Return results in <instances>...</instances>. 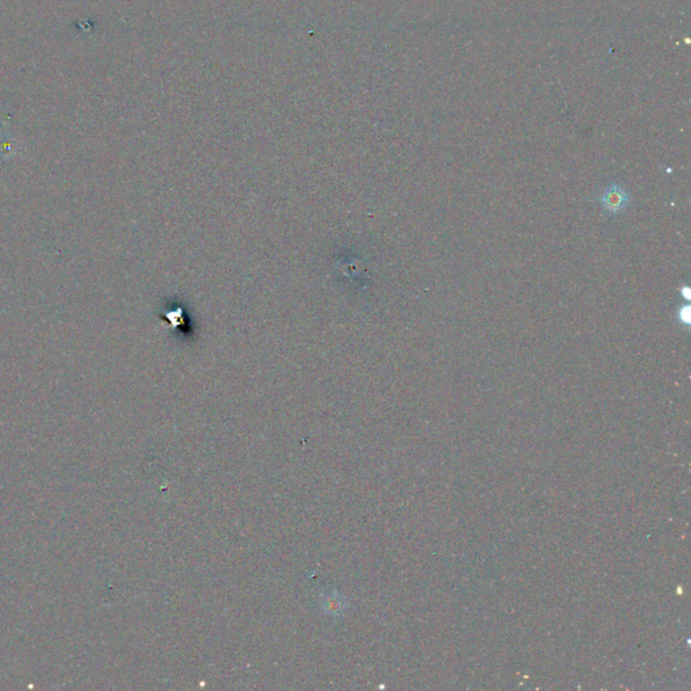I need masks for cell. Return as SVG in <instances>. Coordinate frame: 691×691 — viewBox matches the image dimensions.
<instances>
[{
    "instance_id": "cell-1",
    "label": "cell",
    "mask_w": 691,
    "mask_h": 691,
    "mask_svg": "<svg viewBox=\"0 0 691 691\" xmlns=\"http://www.w3.org/2000/svg\"><path fill=\"white\" fill-rule=\"evenodd\" d=\"M631 202V196L628 191L614 182L602 189L600 196H598V203L601 204L602 210L612 215H617L620 212L625 210Z\"/></svg>"
},
{
    "instance_id": "cell-2",
    "label": "cell",
    "mask_w": 691,
    "mask_h": 691,
    "mask_svg": "<svg viewBox=\"0 0 691 691\" xmlns=\"http://www.w3.org/2000/svg\"><path fill=\"white\" fill-rule=\"evenodd\" d=\"M323 607L324 610L329 613V614H342L343 613V609L346 607V603L343 602V598L342 596H338L336 593L335 594H329L324 601H323Z\"/></svg>"
}]
</instances>
